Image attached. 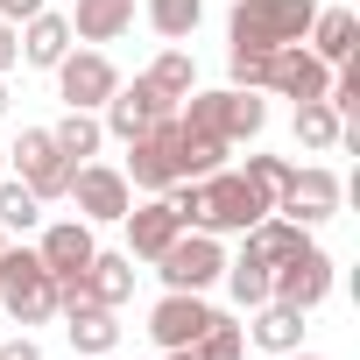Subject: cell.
Instances as JSON below:
<instances>
[{
    "label": "cell",
    "mask_w": 360,
    "mask_h": 360,
    "mask_svg": "<svg viewBox=\"0 0 360 360\" xmlns=\"http://www.w3.org/2000/svg\"><path fill=\"white\" fill-rule=\"evenodd\" d=\"M0 311H8L15 325L57 318V276L43 269L36 248H0Z\"/></svg>",
    "instance_id": "1"
},
{
    "label": "cell",
    "mask_w": 360,
    "mask_h": 360,
    "mask_svg": "<svg viewBox=\"0 0 360 360\" xmlns=\"http://www.w3.org/2000/svg\"><path fill=\"white\" fill-rule=\"evenodd\" d=\"M311 15L318 0H240L226 29H233V50H283L311 36Z\"/></svg>",
    "instance_id": "2"
},
{
    "label": "cell",
    "mask_w": 360,
    "mask_h": 360,
    "mask_svg": "<svg viewBox=\"0 0 360 360\" xmlns=\"http://www.w3.org/2000/svg\"><path fill=\"white\" fill-rule=\"evenodd\" d=\"M176 120L198 127V134H219V141H255V134H262V120H269V106H262V92L219 85V92H191Z\"/></svg>",
    "instance_id": "3"
},
{
    "label": "cell",
    "mask_w": 360,
    "mask_h": 360,
    "mask_svg": "<svg viewBox=\"0 0 360 360\" xmlns=\"http://www.w3.org/2000/svg\"><path fill=\"white\" fill-rule=\"evenodd\" d=\"M176 141H184V127H176V113H169V120H155L148 134H134V141H127V169H120V176L162 198L169 184H184V162H176Z\"/></svg>",
    "instance_id": "4"
},
{
    "label": "cell",
    "mask_w": 360,
    "mask_h": 360,
    "mask_svg": "<svg viewBox=\"0 0 360 360\" xmlns=\"http://www.w3.org/2000/svg\"><path fill=\"white\" fill-rule=\"evenodd\" d=\"M219 269H226V248H219V233H198V226H184V233L155 255V276L169 290H212Z\"/></svg>",
    "instance_id": "5"
},
{
    "label": "cell",
    "mask_w": 360,
    "mask_h": 360,
    "mask_svg": "<svg viewBox=\"0 0 360 360\" xmlns=\"http://www.w3.org/2000/svg\"><path fill=\"white\" fill-rule=\"evenodd\" d=\"M64 198H78L85 226H120V219H127V205H134V184H127L113 162H78Z\"/></svg>",
    "instance_id": "6"
},
{
    "label": "cell",
    "mask_w": 360,
    "mask_h": 360,
    "mask_svg": "<svg viewBox=\"0 0 360 360\" xmlns=\"http://www.w3.org/2000/svg\"><path fill=\"white\" fill-rule=\"evenodd\" d=\"M8 162L22 169V184H29V191H36L43 205L71 191V169H78V162H71V155H64V148L50 141V127H22V141L8 148Z\"/></svg>",
    "instance_id": "7"
},
{
    "label": "cell",
    "mask_w": 360,
    "mask_h": 360,
    "mask_svg": "<svg viewBox=\"0 0 360 360\" xmlns=\"http://www.w3.org/2000/svg\"><path fill=\"white\" fill-rule=\"evenodd\" d=\"M176 113V99H162L148 78H134V85H113V99L99 106V127L113 134V141H134V134H148L155 120H169Z\"/></svg>",
    "instance_id": "8"
},
{
    "label": "cell",
    "mask_w": 360,
    "mask_h": 360,
    "mask_svg": "<svg viewBox=\"0 0 360 360\" xmlns=\"http://www.w3.org/2000/svg\"><path fill=\"white\" fill-rule=\"evenodd\" d=\"M269 297L276 304H297V311H318L332 297V255L325 248H297L283 269H269Z\"/></svg>",
    "instance_id": "9"
},
{
    "label": "cell",
    "mask_w": 360,
    "mask_h": 360,
    "mask_svg": "<svg viewBox=\"0 0 360 360\" xmlns=\"http://www.w3.org/2000/svg\"><path fill=\"white\" fill-rule=\"evenodd\" d=\"M212 318H219V311H212L198 290H169V297L148 311V339H155L162 353H176V346H198Z\"/></svg>",
    "instance_id": "10"
},
{
    "label": "cell",
    "mask_w": 360,
    "mask_h": 360,
    "mask_svg": "<svg viewBox=\"0 0 360 360\" xmlns=\"http://www.w3.org/2000/svg\"><path fill=\"white\" fill-rule=\"evenodd\" d=\"M113 85H120V71H113L99 50H71V57L57 64V92H64V106H78V113H99V106L113 99Z\"/></svg>",
    "instance_id": "11"
},
{
    "label": "cell",
    "mask_w": 360,
    "mask_h": 360,
    "mask_svg": "<svg viewBox=\"0 0 360 360\" xmlns=\"http://www.w3.org/2000/svg\"><path fill=\"white\" fill-rule=\"evenodd\" d=\"M325 85H332V64H318L304 43L269 50V85H262V92H283V99H325Z\"/></svg>",
    "instance_id": "12"
},
{
    "label": "cell",
    "mask_w": 360,
    "mask_h": 360,
    "mask_svg": "<svg viewBox=\"0 0 360 360\" xmlns=\"http://www.w3.org/2000/svg\"><path fill=\"white\" fill-rule=\"evenodd\" d=\"M276 212H290L297 226L332 219V212H339V176H332V169H297V176H290V191L276 198Z\"/></svg>",
    "instance_id": "13"
},
{
    "label": "cell",
    "mask_w": 360,
    "mask_h": 360,
    "mask_svg": "<svg viewBox=\"0 0 360 360\" xmlns=\"http://www.w3.org/2000/svg\"><path fill=\"white\" fill-rule=\"evenodd\" d=\"M120 226H127V255H141V262H155V255H162V248H169L176 233H184V219L169 212V198L127 205V219H120Z\"/></svg>",
    "instance_id": "14"
},
{
    "label": "cell",
    "mask_w": 360,
    "mask_h": 360,
    "mask_svg": "<svg viewBox=\"0 0 360 360\" xmlns=\"http://www.w3.org/2000/svg\"><path fill=\"white\" fill-rule=\"evenodd\" d=\"M15 43H22V64L57 71V64L71 57V15H50V8H43V15H29V22H22V36H15Z\"/></svg>",
    "instance_id": "15"
},
{
    "label": "cell",
    "mask_w": 360,
    "mask_h": 360,
    "mask_svg": "<svg viewBox=\"0 0 360 360\" xmlns=\"http://www.w3.org/2000/svg\"><path fill=\"white\" fill-rule=\"evenodd\" d=\"M36 255H43L50 276H85V262H92L99 248H92V226H85V219H57V226H43V248H36Z\"/></svg>",
    "instance_id": "16"
},
{
    "label": "cell",
    "mask_w": 360,
    "mask_h": 360,
    "mask_svg": "<svg viewBox=\"0 0 360 360\" xmlns=\"http://www.w3.org/2000/svg\"><path fill=\"white\" fill-rule=\"evenodd\" d=\"M360 50V15L353 8H318L311 15V57L318 64H346Z\"/></svg>",
    "instance_id": "17"
},
{
    "label": "cell",
    "mask_w": 360,
    "mask_h": 360,
    "mask_svg": "<svg viewBox=\"0 0 360 360\" xmlns=\"http://www.w3.org/2000/svg\"><path fill=\"white\" fill-rule=\"evenodd\" d=\"M240 332H248L255 346H269V353H297V346H304V311L269 297V304H255V325H240Z\"/></svg>",
    "instance_id": "18"
},
{
    "label": "cell",
    "mask_w": 360,
    "mask_h": 360,
    "mask_svg": "<svg viewBox=\"0 0 360 360\" xmlns=\"http://www.w3.org/2000/svg\"><path fill=\"white\" fill-rule=\"evenodd\" d=\"M127 29H134V0H78V15H71L78 43H113Z\"/></svg>",
    "instance_id": "19"
},
{
    "label": "cell",
    "mask_w": 360,
    "mask_h": 360,
    "mask_svg": "<svg viewBox=\"0 0 360 360\" xmlns=\"http://www.w3.org/2000/svg\"><path fill=\"white\" fill-rule=\"evenodd\" d=\"M85 283H92V304L120 311V304L134 297V255H92V262H85Z\"/></svg>",
    "instance_id": "20"
},
{
    "label": "cell",
    "mask_w": 360,
    "mask_h": 360,
    "mask_svg": "<svg viewBox=\"0 0 360 360\" xmlns=\"http://www.w3.org/2000/svg\"><path fill=\"white\" fill-rule=\"evenodd\" d=\"M141 78H148L162 99H176V106H184V99L198 92V64H191V50H162V57H155Z\"/></svg>",
    "instance_id": "21"
},
{
    "label": "cell",
    "mask_w": 360,
    "mask_h": 360,
    "mask_svg": "<svg viewBox=\"0 0 360 360\" xmlns=\"http://www.w3.org/2000/svg\"><path fill=\"white\" fill-rule=\"evenodd\" d=\"M64 332H71V346H78V353H113V346H120V325H113V311H106V304L71 311V318H64Z\"/></svg>",
    "instance_id": "22"
},
{
    "label": "cell",
    "mask_w": 360,
    "mask_h": 360,
    "mask_svg": "<svg viewBox=\"0 0 360 360\" xmlns=\"http://www.w3.org/2000/svg\"><path fill=\"white\" fill-rule=\"evenodd\" d=\"M50 141H57V148H64L71 162H85V155H99L106 127H99V113H78V106H71V113H64V120L50 127Z\"/></svg>",
    "instance_id": "23"
},
{
    "label": "cell",
    "mask_w": 360,
    "mask_h": 360,
    "mask_svg": "<svg viewBox=\"0 0 360 360\" xmlns=\"http://www.w3.org/2000/svg\"><path fill=\"white\" fill-rule=\"evenodd\" d=\"M176 127H184V120H176ZM226 148H233V141L184 127V141H176V162H184V176H212V169H226Z\"/></svg>",
    "instance_id": "24"
},
{
    "label": "cell",
    "mask_w": 360,
    "mask_h": 360,
    "mask_svg": "<svg viewBox=\"0 0 360 360\" xmlns=\"http://www.w3.org/2000/svg\"><path fill=\"white\" fill-rule=\"evenodd\" d=\"M339 134H346V120L325 99H297V141L304 148H339Z\"/></svg>",
    "instance_id": "25"
},
{
    "label": "cell",
    "mask_w": 360,
    "mask_h": 360,
    "mask_svg": "<svg viewBox=\"0 0 360 360\" xmlns=\"http://www.w3.org/2000/svg\"><path fill=\"white\" fill-rule=\"evenodd\" d=\"M219 276H226V290H233V304H240V311L269 304V262H255L248 248H240V262H226Z\"/></svg>",
    "instance_id": "26"
},
{
    "label": "cell",
    "mask_w": 360,
    "mask_h": 360,
    "mask_svg": "<svg viewBox=\"0 0 360 360\" xmlns=\"http://www.w3.org/2000/svg\"><path fill=\"white\" fill-rule=\"evenodd\" d=\"M198 22H205V0H148V29L169 43H184Z\"/></svg>",
    "instance_id": "27"
},
{
    "label": "cell",
    "mask_w": 360,
    "mask_h": 360,
    "mask_svg": "<svg viewBox=\"0 0 360 360\" xmlns=\"http://www.w3.org/2000/svg\"><path fill=\"white\" fill-rule=\"evenodd\" d=\"M29 226H43V198L22 184H0V233H29Z\"/></svg>",
    "instance_id": "28"
},
{
    "label": "cell",
    "mask_w": 360,
    "mask_h": 360,
    "mask_svg": "<svg viewBox=\"0 0 360 360\" xmlns=\"http://www.w3.org/2000/svg\"><path fill=\"white\" fill-rule=\"evenodd\" d=\"M191 360H248V332H240L233 318H212L205 339L191 346Z\"/></svg>",
    "instance_id": "29"
},
{
    "label": "cell",
    "mask_w": 360,
    "mask_h": 360,
    "mask_svg": "<svg viewBox=\"0 0 360 360\" xmlns=\"http://www.w3.org/2000/svg\"><path fill=\"white\" fill-rule=\"evenodd\" d=\"M240 176H248V184H255V191H262L269 205H276V198L290 191V176H297V162H283V155H248V169H240Z\"/></svg>",
    "instance_id": "30"
},
{
    "label": "cell",
    "mask_w": 360,
    "mask_h": 360,
    "mask_svg": "<svg viewBox=\"0 0 360 360\" xmlns=\"http://www.w3.org/2000/svg\"><path fill=\"white\" fill-rule=\"evenodd\" d=\"M226 71H233V85H240V92H262V85H269V50H233V57H226Z\"/></svg>",
    "instance_id": "31"
},
{
    "label": "cell",
    "mask_w": 360,
    "mask_h": 360,
    "mask_svg": "<svg viewBox=\"0 0 360 360\" xmlns=\"http://www.w3.org/2000/svg\"><path fill=\"white\" fill-rule=\"evenodd\" d=\"M22 64V43H15V22H0V78Z\"/></svg>",
    "instance_id": "32"
},
{
    "label": "cell",
    "mask_w": 360,
    "mask_h": 360,
    "mask_svg": "<svg viewBox=\"0 0 360 360\" xmlns=\"http://www.w3.org/2000/svg\"><path fill=\"white\" fill-rule=\"evenodd\" d=\"M0 360H43V346H36V339H29V332H15V339H8V346H0Z\"/></svg>",
    "instance_id": "33"
},
{
    "label": "cell",
    "mask_w": 360,
    "mask_h": 360,
    "mask_svg": "<svg viewBox=\"0 0 360 360\" xmlns=\"http://www.w3.org/2000/svg\"><path fill=\"white\" fill-rule=\"evenodd\" d=\"M29 15H43V0H0V22H15V29H22Z\"/></svg>",
    "instance_id": "34"
},
{
    "label": "cell",
    "mask_w": 360,
    "mask_h": 360,
    "mask_svg": "<svg viewBox=\"0 0 360 360\" xmlns=\"http://www.w3.org/2000/svg\"><path fill=\"white\" fill-rule=\"evenodd\" d=\"M276 360H318V353H304V346H297V353H276Z\"/></svg>",
    "instance_id": "35"
},
{
    "label": "cell",
    "mask_w": 360,
    "mask_h": 360,
    "mask_svg": "<svg viewBox=\"0 0 360 360\" xmlns=\"http://www.w3.org/2000/svg\"><path fill=\"white\" fill-rule=\"evenodd\" d=\"M0 120H8V85H0Z\"/></svg>",
    "instance_id": "36"
},
{
    "label": "cell",
    "mask_w": 360,
    "mask_h": 360,
    "mask_svg": "<svg viewBox=\"0 0 360 360\" xmlns=\"http://www.w3.org/2000/svg\"><path fill=\"white\" fill-rule=\"evenodd\" d=\"M0 169H8V148H0Z\"/></svg>",
    "instance_id": "37"
},
{
    "label": "cell",
    "mask_w": 360,
    "mask_h": 360,
    "mask_svg": "<svg viewBox=\"0 0 360 360\" xmlns=\"http://www.w3.org/2000/svg\"><path fill=\"white\" fill-rule=\"evenodd\" d=\"M0 248H8V233H0Z\"/></svg>",
    "instance_id": "38"
}]
</instances>
